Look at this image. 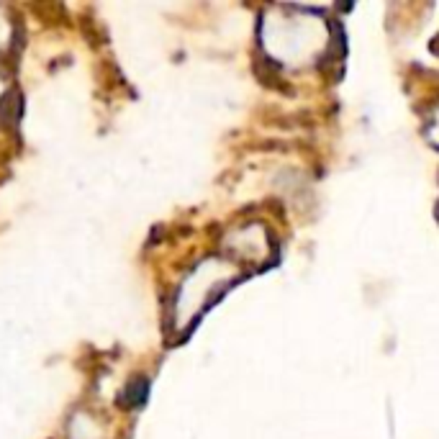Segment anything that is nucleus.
<instances>
[{
    "label": "nucleus",
    "mask_w": 439,
    "mask_h": 439,
    "mask_svg": "<svg viewBox=\"0 0 439 439\" xmlns=\"http://www.w3.org/2000/svg\"><path fill=\"white\" fill-rule=\"evenodd\" d=\"M147 390H149V380L144 375H134L126 383V388L121 390L119 404L126 406V409H136L147 401Z\"/></svg>",
    "instance_id": "nucleus-2"
},
{
    "label": "nucleus",
    "mask_w": 439,
    "mask_h": 439,
    "mask_svg": "<svg viewBox=\"0 0 439 439\" xmlns=\"http://www.w3.org/2000/svg\"><path fill=\"white\" fill-rule=\"evenodd\" d=\"M23 114V95L18 88H8L0 95V126L3 128H16L18 119Z\"/></svg>",
    "instance_id": "nucleus-1"
}]
</instances>
